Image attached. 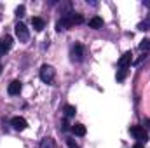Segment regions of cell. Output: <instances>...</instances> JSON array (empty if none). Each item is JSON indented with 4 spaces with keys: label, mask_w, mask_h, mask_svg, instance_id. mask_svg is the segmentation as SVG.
Here are the masks:
<instances>
[{
    "label": "cell",
    "mask_w": 150,
    "mask_h": 148,
    "mask_svg": "<svg viewBox=\"0 0 150 148\" xmlns=\"http://www.w3.org/2000/svg\"><path fill=\"white\" fill-rule=\"evenodd\" d=\"M40 80L45 82V84H52V80H54V68L49 66V65H44L40 68Z\"/></svg>",
    "instance_id": "6da1fadb"
},
{
    "label": "cell",
    "mask_w": 150,
    "mask_h": 148,
    "mask_svg": "<svg viewBox=\"0 0 150 148\" xmlns=\"http://www.w3.org/2000/svg\"><path fill=\"white\" fill-rule=\"evenodd\" d=\"M129 132L138 140V143H147V140H149V134H147V131H145V127H142V125H134V127H131L129 129Z\"/></svg>",
    "instance_id": "7a4b0ae2"
},
{
    "label": "cell",
    "mask_w": 150,
    "mask_h": 148,
    "mask_svg": "<svg viewBox=\"0 0 150 148\" xmlns=\"http://www.w3.org/2000/svg\"><path fill=\"white\" fill-rule=\"evenodd\" d=\"M14 32H16V37L19 38V42H28L30 32H28V28H26L23 23H18V25L14 26Z\"/></svg>",
    "instance_id": "3957f363"
},
{
    "label": "cell",
    "mask_w": 150,
    "mask_h": 148,
    "mask_svg": "<svg viewBox=\"0 0 150 148\" xmlns=\"http://www.w3.org/2000/svg\"><path fill=\"white\" fill-rule=\"evenodd\" d=\"M11 125H12V129H16V131H25V129L28 127V122H26L23 117H14V118L11 120Z\"/></svg>",
    "instance_id": "277c9868"
},
{
    "label": "cell",
    "mask_w": 150,
    "mask_h": 148,
    "mask_svg": "<svg viewBox=\"0 0 150 148\" xmlns=\"http://www.w3.org/2000/svg\"><path fill=\"white\" fill-rule=\"evenodd\" d=\"M11 47H12V37L5 35V37L0 40V56H4L5 52H9Z\"/></svg>",
    "instance_id": "5b68a950"
},
{
    "label": "cell",
    "mask_w": 150,
    "mask_h": 148,
    "mask_svg": "<svg viewBox=\"0 0 150 148\" xmlns=\"http://www.w3.org/2000/svg\"><path fill=\"white\" fill-rule=\"evenodd\" d=\"M21 89H23V84H21L19 80H12V82L9 84V87H7V92H9L11 96H18V94L21 92Z\"/></svg>",
    "instance_id": "8992f818"
},
{
    "label": "cell",
    "mask_w": 150,
    "mask_h": 148,
    "mask_svg": "<svg viewBox=\"0 0 150 148\" xmlns=\"http://www.w3.org/2000/svg\"><path fill=\"white\" fill-rule=\"evenodd\" d=\"M72 59L74 61H82L84 59V47L80 44H75L72 47Z\"/></svg>",
    "instance_id": "52a82bcc"
},
{
    "label": "cell",
    "mask_w": 150,
    "mask_h": 148,
    "mask_svg": "<svg viewBox=\"0 0 150 148\" xmlns=\"http://www.w3.org/2000/svg\"><path fill=\"white\" fill-rule=\"evenodd\" d=\"M131 61H133V54H131V52H126V54L119 59V68H120V70H127V66L131 65Z\"/></svg>",
    "instance_id": "ba28073f"
},
{
    "label": "cell",
    "mask_w": 150,
    "mask_h": 148,
    "mask_svg": "<svg viewBox=\"0 0 150 148\" xmlns=\"http://www.w3.org/2000/svg\"><path fill=\"white\" fill-rule=\"evenodd\" d=\"M89 28H94V30L103 28V18H100V16H93V18L89 19Z\"/></svg>",
    "instance_id": "9c48e42d"
},
{
    "label": "cell",
    "mask_w": 150,
    "mask_h": 148,
    "mask_svg": "<svg viewBox=\"0 0 150 148\" xmlns=\"http://www.w3.org/2000/svg\"><path fill=\"white\" fill-rule=\"evenodd\" d=\"M32 26L37 30V32H42L44 26H45V21L42 18H32Z\"/></svg>",
    "instance_id": "30bf717a"
},
{
    "label": "cell",
    "mask_w": 150,
    "mask_h": 148,
    "mask_svg": "<svg viewBox=\"0 0 150 148\" xmlns=\"http://www.w3.org/2000/svg\"><path fill=\"white\" fill-rule=\"evenodd\" d=\"M72 131H74L75 136H84V134H86V125H82V124H75L74 127H72Z\"/></svg>",
    "instance_id": "8fae6325"
},
{
    "label": "cell",
    "mask_w": 150,
    "mask_h": 148,
    "mask_svg": "<svg viewBox=\"0 0 150 148\" xmlns=\"http://www.w3.org/2000/svg\"><path fill=\"white\" fill-rule=\"evenodd\" d=\"M40 148H54L52 138H44V140L40 141Z\"/></svg>",
    "instance_id": "7c38bea8"
},
{
    "label": "cell",
    "mask_w": 150,
    "mask_h": 148,
    "mask_svg": "<svg viewBox=\"0 0 150 148\" xmlns=\"http://www.w3.org/2000/svg\"><path fill=\"white\" fill-rule=\"evenodd\" d=\"M63 111H65V117H68V118H70V117H74L75 115V106H72V105H67V106H65V108H63Z\"/></svg>",
    "instance_id": "4fadbf2b"
},
{
    "label": "cell",
    "mask_w": 150,
    "mask_h": 148,
    "mask_svg": "<svg viewBox=\"0 0 150 148\" xmlns=\"http://www.w3.org/2000/svg\"><path fill=\"white\" fill-rule=\"evenodd\" d=\"M138 28H140L142 32L150 30V16H149V19H147V21H143V23H140V25H138Z\"/></svg>",
    "instance_id": "5bb4252c"
},
{
    "label": "cell",
    "mask_w": 150,
    "mask_h": 148,
    "mask_svg": "<svg viewBox=\"0 0 150 148\" xmlns=\"http://www.w3.org/2000/svg\"><path fill=\"white\" fill-rule=\"evenodd\" d=\"M25 12H26V7H25V5L16 7V16H18V18H23V16H25Z\"/></svg>",
    "instance_id": "9a60e30c"
},
{
    "label": "cell",
    "mask_w": 150,
    "mask_h": 148,
    "mask_svg": "<svg viewBox=\"0 0 150 148\" xmlns=\"http://www.w3.org/2000/svg\"><path fill=\"white\" fill-rule=\"evenodd\" d=\"M140 49L142 51H150V40H142V44H140Z\"/></svg>",
    "instance_id": "2e32d148"
},
{
    "label": "cell",
    "mask_w": 150,
    "mask_h": 148,
    "mask_svg": "<svg viewBox=\"0 0 150 148\" xmlns=\"http://www.w3.org/2000/svg\"><path fill=\"white\" fill-rule=\"evenodd\" d=\"M67 145H68V148H80L77 143H75L74 140H67Z\"/></svg>",
    "instance_id": "e0dca14e"
},
{
    "label": "cell",
    "mask_w": 150,
    "mask_h": 148,
    "mask_svg": "<svg viewBox=\"0 0 150 148\" xmlns=\"http://www.w3.org/2000/svg\"><path fill=\"white\" fill-rule=\"evenodd\" d=\"M126 72H127V70H120V72L117 73V80H124V77H126Z\"/></svg>",
    "instance_id": "ac0fdd59"
},
{
    "label": "cell",
    "mask_w": 150,
    "mask_h": 148,
    "mask_svg": "<svg viewBox=\"0 0 150 148\" xmlns=\"http://www.w3.org/2000/svg\"><path fill=\"white\" fill-rule=\"evenodd\" d=\"M145 127H149L150 129V118H145Z\"/></svg>",
    "instance_id": "d6986e66"
},
{
    "label": "cell",
    "mask_w": 150,
    "mask_h": 148,
    "mask_svg": "<svg viewBox=\"0 0 150 148\" xmlns=\"http://www.w3.org/2000/svg\"><path fill=\"white\" fill-rule=\"evenodd\" d=\"M133 148H143V143H136Z\"/></svg>",
    "instance_id": "ffe728a7"
},
{
    "label": "cell",
    "mask_w": 150,
    "mask_h": 148,
    "mask_svg": "<svg viewBox=\"0 0 150 148\" xmlns=\"http://www.w3.org/2000/svg\"><path fill=\"white\" fill-rule=\"evenodd\" d=\"M143 4H145V5H147V7L150 9V2H143Z\"/></svg>",
    "instance_id": "44dd1931"
},
{
    "label": "cell",
    "mask_w": 150,
    "mask_h": 148,
    "mask_svg": "<svg viewBox=\"0 0 150 148\" xmlns=\"http://www.w3.org/2000/svg\"><path fill=\"white\" fill-rule=\"evenodd\" d=\"M2 68H4V66H2V63H0V75H2Z\"/></svg>",
    "instance_id": "7402d4cb"
}]
</instances>
